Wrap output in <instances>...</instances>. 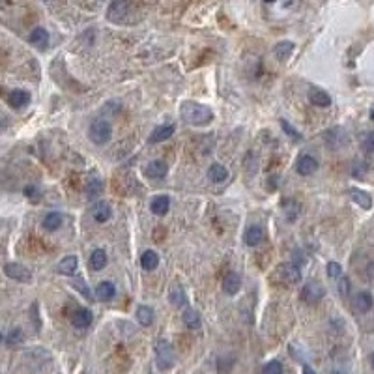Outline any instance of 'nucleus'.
Wrapping results in <instances>:
<instances>
[{"mask_svg": "<svg viewBox=\"0 0 374 374\" xmlns=\"http://www.w3.org/2000/svg\"><path fill=\"white\" fill-rule=\"evenodd\" d=\"M21 340H23V333H21V329H19V328L12 329V333L8 335V344L15 346V344H19Z\"/></svg>", "mask_w": 374, "mask_h": 374, "instance_id": "obj_37", "label": "nucleus"}, {"mask_svg": "<svg viewBox=\"0 0 374 374\" xmlns=\"http://www.w3.org/2000/svg\"><path fill=\"white\" fill-rule=\"evenodd\" d=\"M374 305V299L368 292H359L354 298V309L357 312H368Z\"/></svg>", "mask_w": 374, "mask_h": 374, "instance_id": "obj_14", "label": "nucleus"}, {"mask_svg": "<svg viewBox=\"0 0 374 374\" xmlns=\"http://www.w3.org/2000/svg\"><path fill=\"white\" fill-rule=\"evenodd\" d=\"M180 114L191 126H208L213 120V110L208 105L196 103V101H185L180 109Z\"/></svg>", "mask_w": 374, "mask_h": 374, "instance_id": "obj_1", "label": "nucleus"}, {"mask_svg": "<svg viewBox=\"0 0 374 374\" xmlns=\"http://www.w3.org/2000/svg\"><path fill=\"white\" fill-rule=\"evenodd\" d=\"M129 15H133V6L129 2H124V0L112 2L107 10V19L116 24H131L133 21L129 19Z\"/></svg>", "mask_w": 374, "mask_h": 374, "instance_id": "obj_3", "label": "nucleus"}, {"mask_svg": "<svg viewBox=\"0 0 374 374\" xmlns=\"http://www.w3.org/2000/svg\"><path fill=\"white\" fill-rule=\"evenodd\" d=\"M262 374H282V365H281V361H277V359H273V361L266 363L264 368H262Z\"/></svg>", "mask_w": 374, "mask_h": 374, "instance_id": "obj_34", "label": "nucleus"}, {"mask_svg": "<svg viewBox=\"0 0 374 374\" xmlns=\"http://www.w3.org/2000/svg\"><path fill=\"white\" fill-rule=\"evenodd\" d=\"M292 51H294L292 41H281V43H277L275 49H273V52H275V56L279 58V60H286V58L292 54Z\"/></svg>", "mask_w": 374, "mask_h": 374, "instance_id": "obj_29", "label": "nucleus"}, {"mask_svg": "<svg viewBox=\"0 0 374 374\" xmlns=\"http://www.w3.org/2000/svg\"><path fill=\"white\" fill-rule=\"evenodd\" d=\"M167 163L165 161H152L148 163V167H146V176L148 178H165L167 176Z\"/></svg>", "mask_w": 374, "mask_h": 374, "instance_id": "obj_23", "label": "nucleus"}, {"mask_svg": "<svg viewBox=\"0 0 374 374\" xmlns=\"http://www.w3.org/2000/svg\"><path fill=\"white\" fill-rule=\"evenodd\" d=\"M264 238H266L264 228L258 226V224H253V226H249L247 231H245L243 240H245V243H247L249 247H256V245H260V243L264 242Z\"/></svg>", "mask_w": 374, "mask_h": 374, "instance_id": "obj_10", "label": "nucleus"}, {"mask_svg": "<svg viewBox=\"0 0 374 374\" xmlns=\"http://www.w3.org/2000/svg\"><path fill=\"white\" fill-rule=\"evenodd\" d=\"M64 217H62V213H58V212H49L43 217V228L49 232L52 231H58L60 228V224H62Z\"/></svg>", "mask_w": 374, "mask_h": 374, "instance_id": "obj_27", "label": "nucleus"}, {"mask_svg": "<svg viewBox=\"0 0 374 374\" xmlns=\"http://www.w3.org/2000/svg\"><path fill=\"white\" fill-rule=\"evenodd\" d=\"M337 286H339L340 296H348V292H350V281H348V277H340V281Z\"/></svg>", "mask_w": 374, "mask_h": 374, "instance_id": "obj_39", "label": "nucleus"}, {"mask_svg": "<svg viewBox=\"0 0 374 374\" xmlns=\"http://www.w3.org/2000/svg\"><path fill=\"white\" fill-rule=\"evenodd\" d=\"M0 342H2V333H0Z\"/></svg>", "mask_w": 374, "mask_h": 374, "instance_id": "obj_45", "label": "nucleus"}, {"mask_svg": "<svg viewBox=\"0 0 374 374\" xmlns=\"http://www.w3.org/2000/svg\"><path fill=\"white\" fill-rule=\"evenodd\" d=\"M240 288H242V279H240V275H236V273H228V275L224 277L223 290L228 294V296L238 294L240 292Z\"/></svg>", "mask_w": 374, "mask_h": 374, "instance_id": "obj_20", "label": "nucleus"}, {"mask_svg": "<svg viewBox=\"0 0 374 374\" xmlns=\"http://www.w3.org/2000/svg\"><path fill=\"white\" fill-rule=\"evenodd\" d=\"M348 193H350L352 200L356 202L357 206H361L363 210H370V208H372V198H370L368 193H365V191H361V189H356V187H352Z\"/></svg>", "mask_w": 374, "mask_h": 374, "instance_id": "obj_18", "label": "nucleus"}, {"mask_svg": "<svg viewBox=\"0 0 374 374\" xmlns=\"http://www.w3.org/2000/svg\"><path fill=\"white\" fill-rule=\"evenodd\" d=\"M370 120H372V122H374V109H372V110H370Z\"/></svg>", "mask_w": 374, "mask_h": 374, "instance_id": "obj_42", "label": "nucleus"}, {"mask_svg": "<svg viewBox=\"0 0 374 374\" xmlns=\"http://www.w3.org/2000/svg\"><path fill=\"white\" fill-rule=\"evenodd\" d=\"M281 127H282V131L288 133V135H290L292 138H296V140H299V138H301V135H299V133L296 131V129H294V127L290 126L286 120H281Z\"/></svg>", "mask_w": 374, "mask_h": 374, "instance_id": "obj_38", "label": "nucleus"}, {"mask_svg": "<svg viewBox=\"0 0 374 374\" xmlns=\"http://www.w3.org/2000/svg\"><path fill=\"white\" fill-rule=\"evenodd\" d=\"M370 363H372V367H374V352H372V356H370Z\"/></svg>", "mask_w": 374, "mask_h": 374, "instance_id": "obj_43", "label": "nucleus"}, {"mask_svg": "<svg viewBox=\"0 0 374 374\" xmlns=\"http://www.w3.org/2000/svg\"><path fill=\"white\" fill-rule=\"evenodd\" d=\"M75 288H77V290H81V292L84 294L87 298H90V290H88V288H87L84 281H81V279H79V281H75Z\"/></svg>", "mask_w": 374, "mask_h": 374, "instance_id": "obj_40", "label": "nucleus"}, {"mask_svg": "<svg viewBox=\"0 0 374 374\" xmlns=\"http://www.w3.org/2000/svg\"><path fill=\"white\" fill-rule=\"evenodd\" d=\"M324 140H326V144H328L329 148L339 150L344 146L348 138H346L344 131H342L340 127H333V129H329V131L324 133Z\"/></svg>", "mask_w": 374, "mask_h": 374, "instance_id": "obj_8", "label": "nucleus"}, {"mask_svg": "<svg viewBox=\"0 0 374 374\" xmlns=\"http://www.w3.org/2000/svg\"><path fill=\"white\" fill-rule=\"evenodd\" d=\"M140 266H142L146 271H154L157 266H159V254H157L156 251H152V249L144 251V253L140 254Z\"/></svg>", "mask_w": 374, "mask_h": 374, "instance_id": "obj_19", "label": "nucleus"}, {"mask_svg": "<svg viewBox=\"0 0 374 374\" xmlns=\"http://www.w3.org/2000/svg\"><path fill=\"white\" fill-rule=\"evenodd\" d=\"M88 266H90V270H92V271L103 270L105 266H107V253H105L103 249H96V251L90 254Z\"/></svg>", "mask_w": 374, "mask_h": 374, "instance_id": "obj_22", "label": "nucleus"}, {"mask_svg": "<svg viewBox=\"0 0 374 374\" xmlns=\"http://www.w3.org/2000/svg\"><path fill=\"white\" fill-rule=\"evenodd\" d=\"M326 296V288L320 281H309L303 284V290H301V299L312 305V303H318L320 299Z\"/></svg>", "mask_w": 374, "mask_h": 374, "instance_id": "obj_6", "label": "nucleus"}, {"mask_svg": "<svg viewBox=\"0 0 374 374\" xmlns=\"http://www.w3.org/2000/svg\"><path fill=\"white\" fill-rule=\"evenodd\" d=\"M168 208H170V198L167 195H157L154 196V200L150 202V210L156 215H165L168 212Z\"/></svg>", "mask_w": 374, "mask_h": 374, "instance_id": "obj_17", "label": "nucleus"}, {"mask_svg": "<svg viewBox=\"0 0 374 374\" xmlns=\"http://www.w3.org/2000/svg\"><path fill=\"white\" fill-rule=\"evenodd\" d=\"M328 275L331 277V279H339V277H342V266H340L339 262H329L328 264Z\"/></svg>", "mask_w": 374, "mask_h": 374, "instance_id": "obj_35", "label": "nucleus"}, {"mask_svg": "<svg viewBox=\"0 0 374 374\" xmlns=\"http://www.w3.org/2000/svg\"><path fill=\"white\" fill-rule=\"evenodd\" d=\"M110 133H112V129H110V124L107 120H96L88 127V137L94 144L109 142Z\"/></svg>", "mask_w": 374, "mask_h": 374, "instance_id": "obj_5", "label": "nucleus"}, {"mask_svg": "<svg viewBox=\"0 0 374 374\" xmlns=\"http://www.w3.org/2000/svg\"><path fill=\"white\" fill-rule=\"evenodd\" d=\"M24 195H26V198L32 202L40 200V189H38L36 185H26V187H24Z\"/></svg>", "mask_w": 374, "mask_h": 374, "instance_id": "obj_36", "label": "nucleus"}, {"mask_svg": "<svg viewBox=\"0 0 374 374\" xmlns=\"http://www.w3.org/2000/svg\"><path fill=\"white\" fill-rule=\"evenodd\" d=\"M176 363V354L168 340H159L156 344V365L161 370H168Z\"/></svg>", "mask_w": 374, "mask_h": 374, "instance_id": "obj_4", "label": "nucleus"}, {"mask_svg": "<svg viewBox=\"0 0 374 374\" xmlns=\"http://www.w3.org/2000/svg\"><path fill=\"white\" fill-rule=\"evenodd\" d=\"M296 170L301 176H311L318 170V161L312 156H301L296 163Z\"/></svg>", "mask_w": 374, "mask_h": 374, "instance_id": "obj_9", "label": "nucleus"}, {"mask_svg": "<svg viewBox=\"0 0 374 374\" xmlns=\"http://www.w3.org/2000/svg\"><path fill=\"white\" fill-rule=\"evenodd\" d=\"M270 279L277 284H281V286H288V284H296V282L301 281V271L292 262H282L273 270Z\"/></svg>", "mask_w": 374, "mask_h": 374, "instance_id": "obj_2", "label": "nucleus"}, {"mask_svg": "<svg viewBox=\"0 0 374 374\" xmlns=\"http://www.w3.org/2000/svg\"><path fill=\"white\" fill-rule=\"evenodd\" d=\"M96 296H98L101 301H109V299H112L116 296V286L114 282L110 281H103L99 282L98 288H96Z\"/></svg>", "mask_w": 374, "mask_h": 374, "instance_id": "obj_21", "label": "nucleus"}, {"mask_svg": "<svg viewBox=\"0 0 374 374\" xmlns=\"http://www.w3.org/2000/svg\"><path fill=\"white\" fill-rule=\"evenodd\" d=\"M77 256H73V254H69V256H64L60 262H58L56 266V271L60 273V275H75V271H77Z\"/></svg>", "mask_w": 374, "mask_h": 374, "instance_id": "obj_13", "label": "nucleus"}, {"mask_svg": "<svg viewBox=\"0 0 374 374\" xmlns=\"http://www.w3.org/2000/svg\"><path fill=\"white\" fill-rule=\"evenodd\" d=\"M361 146L365 152H368V154H374V131H368L365 133L361 137Z\"/></svg>", "mask_w": 374, "mask_h": 374, "instance_id": "obj_33", "label": "nucleus"}, {"mask_svg": "<svg viewBox=\"0 0 374 374\" xmlns=\"http://www.w3.org/2000/svg\"><path fill=\"white\" fill-rule=\"evenodd\" d=\"M4 273H6L10 279H13V281H19V282L32 281L30 270H26L23 264H17V262H10V264L4 266Z\"/></svg>", "mask_w": 374, "mask_h": 374, "instance_id": "obj_7", "label": "nucleus"}, {"mask_svg": "<svg viewBox=\"0 0 374 374\" xmlns=\"http://www.w3.org/2000/svg\"><path fill=\"white\" fill-rule=\"evenodd\" d=\"M103 191V182L99 178H90L87 184V195L88 196H98Z\"/></svg>", "mask_w": 374, "mask_h": 374, "instance_id": "obj_32", "label": "nucleus"}, {"mask_svg": "<svg viewBox=\"0 0 374 374\" xmlns=\"http://www.w3.org/2000/svg\"><path fill=\"white\" fill-rule=\"evenodd\" d=\"M137 320L140 326H150V324L154 322V311L146 305H140L137 309Z\"/></svg>", "mask_w": 374, "mask_h": 374, "instance_id": "obj_30", "label": "nucleus"}, {"mask_svg": "<svg viewBox=\"0 0 374 374\" xmlns=\"http://www.w3.org/2000/svg\"><path fill=\"white\" fill-rule=\"evenodd\" d=\"M174 131H176V126H174V124H167V126L156 127V129L152 131V135H150L148 142L156 144V142H163V140H168V138L174 135Z\"/></svg>", "mask_w": 374, "mask_h": 374, "instance_id": "obj_11", "label": "nucleus"}, {"mask_svg": "<svg viewBox=\"0 0 374 374\" xmlns=\"http://www.w3.org/2000/svg\"><path fill=\"white\" fill-rule=\"evenodd\" d=\"M168 296H170V301H172V305H174V307H184V305H185V301H187V299H185L184 288L178 286V284H176V286H174L172 290H170V294H168Z\"/></svg>", "mask_w": 374, "mask_h": 374, "instance_id": "obj_31", "label": "nucleus"}, {"mask_svg": "<svg viewBox=\"0 0 374 374\" xmlns=\"http://www.w3.org/2000/svg\"><path fill=\"white\" fill-rule=\"evenodd\" d=\"M30 43H34V45L40 47V49H45L47 43H49V32H47L45 28H41V26L34 28L30 32Z\"/></svg>", "mask_w": 374, "mask_h": 374, "instance_id": "obj_26", "label": "nucleus"}, {"mask_svg": "<svg viewBox=\"0 0 374 374\" xmlns=\"http://www.w3.org/2000/svg\"><path fill=\"white\" fill-rule=\"evenodd\" d=\"M301 374H317L314 370H312L309 365H303V370H301Z\"/></svg>", "mask_w": 374, "mask_h": 374, "instance_id": "obj_41", "label": "nucleus"}, {"mask_svg": "<svg viewBox=\"0 0 374 374\" xmlns=\"http://www.w3.org/2000/svg\"><path fill=\"white\" fill-rule=\"evenodd\" d=\"M92 215H94V219H96L98 223H105V221H109V219H110V206H109V202L99 200L98 204H94Z\"/></svg>", "mask_w": 374, "mask_h": 374, "instance_id": "obj_24", "label": "nucleus"}, {"mask_svg": "<svg viewBox=\"0 0 374 374\" xmlns=\"http://www.w3.org/2000/svg\"><path fill=\"white\" fill-rule=\"evenodd\" d=\"M309 101H311L314 107H322V109H326V107L331 105L329 94H326L324 90H320V88H311V90H309Z\"/></svg>", "mask_w": 374, "mask_h": 374, "instance_id": "obj_15", "label": "nucleus"}, {"mask_svg": "<svg viewBox=\"0 0 374 374\" xmlns=\"http://www.w3.org/2000/svg\"><path fill=\"white\" fill-rule=\"evenodd\" d=\"M184 324L189 329H198V328H200V314H198V311H195V309H185Z\"/></svg>", "mask_w": 374, "mask_h": 374, "instance_id": "obj_28", "label": "nucleus"}, {"mask_svg": "<svg viewBox=\"0 0 374 374\" xmlns=\"http://www.w3.org/2000/svg\"><path fill=\"white\" fill-rule=\"evenodd\" d=\"M8 103L12 105L13 109H21V107L30 103V94L26 90H12L8 96Z\"/></svg>", "mask_w": 374, "mask_h": 374, "instance_id": "obj_16", "label": "nucleus"}, {"mask_svg": "<svg viewBox=\"0 0 374 374\" xmlns=\"http://www.w3.org/2000/svg\"><path fill=\"white\" fill-rule=\"evenodd\" d=\"M71 324H73L75 328H88L90 324H92V312L88 311V309H84V307H81V309H77V311L71 314Z\"/></svg>", "mask_w": 374, "mask_h": 374, "instance_id": "obj_12", "label": "nucleus"}, {"mask_svg": "<svg viewBox=\"0 0 374 374\" xmlns=\"http://www.w3.org/2000/svg\"><path fill=\"white\" fill-rule=\"evenodd\" d=\"M208 178L212 180V182H215V184H221V182H224V180L228 178V170L221 163H213L208 168Z\"/></svg>", "mask_w": 374, "mask_h": 374, "instance_id": "obj_25", "label": "nucleus"}, {"mask_svg": "<svg viewBox=\"0 0 374 374\" xmlns=\"http://www.w3.org/2000/svg\"><path fill=\"white\" fill-rule=\"evenodd\" d=\"M333 374H344V372H342V370H335Z\"/></svg>", "mask_w": 374, "mask_h": 374, "instance_id": "obj_44", "label": "nucleus"}]
</instances>
